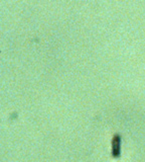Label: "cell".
<instances>
[{
    "label": "cell",
    "instance_id": "cell-1",
    "mask_svg": "<svg viewBox=\"0 0 145 162\" xmlns=\"http://www.w3.org/2000/svg\"><path fill=\"white\" fill-rule=\"evenodd\" d=\"M112 157L118 158L121 155V136L120 135H114L112 138V149H111Z\"/></svg>",
    "mask_w": 145,
    "mask_h": 162
}]
</instances>
